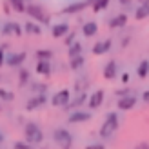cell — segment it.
I'll list each match as a JSON object with an SVG mask.
<instances>
[{
	"label": "cell",
	"mask_w": 149,
	"mask_h": 149,
	"mask_svg": "<svg viewBox=\"0 0 149 149\" xmlns=\"http://www.w3.org/2000/svg\"><path fill=\"white\" fill-rule=\"evenodd\" d=\"M89 100V96H87V93H80L74 100H71L68 106H65V109H78L80 106H84V104Z\"/></svg>",
	"instance_id": "obj_19"
},
{
	"label": "cell",
	"mask_w": 149,
	"mask_h": 149,
	"mask_svg": "<svg viewBox=\"0 0 149 149\" xmlns=\"http://www.w3.org/2000/svg\"><path fill=\"white\" fill-rule=\"evenodd\" d=\"M118 74V64L116 60H109L106 65H104V78L106 80H115Z\"/></svg>",
	"instance_id": "obj_13"
},
{
	"label": "cell",
	"mask_w": 149,
	"mask_h": 149,
	"mask_svg": "<svg viewBox=\"0 0 149 149\" xmlns=\"http://www.w3.org/2000/svg\"><path fill=\"white\" fill-rule=\"evenodd\" d=\"M104 96H106V93H104V89H96V91L89 96L87 100V106L91 109H98L102 104H104Z\"/></svg>",
	"instance_id": "obj_11"
},
{
	"label": "cell",
	"mask_w": 149,
	"mask_h": 149,
	"mask_svg": "<svg viewBox=\"0 0 149 149\" xmlns=\"http://www.w3.org/2000/svg\"><path fill=\"white\" fill-rule=\"evenodd\" d=\"M24 31L29 33V35H42V27H40L38 22H26Z\"/></svg>",
	"instance_id": "obj_22"
},
{
	"label": "cell",
	"mask_w": 149,
	"mask_h": 149,
	"mask_svg": "<svg viewBox=\"0 0 149 149\" xmlns=\"http://www.w3.org/2000/svg\"><path fill=\"white\" fill-rule=\"evenodd\" d=\"M27 58V55L22 51V53H11L6 56V65H9V68H20L24 60Z\"/></svg>",
	"instance_id": "obj_10"
},
{
	"label": "cell",
	"mask_w": 149,
	"mask_h": 149,
	"mask_svg": "<svg viewBox=\"0 0 149 149\" xmlns=\"http://www.w3.org/2000/svg\"><path fill=\"white\" fill-rule=\"evenodd\" d=\"M35 71L38 73V74H42V77H49L51 71H53V68H51V62L49 60H38V62H36Z\"/></svg>",
	"instance_id": "obj_17"
},
{
	"label": "cell",
	"mask_w": 149,
	"mask_h": 149,
	"mask_svg": "<svg viewBox=\"0 0 149 149\" xmlns=\"http://www.w3.org/2000/svg\"><path fill=\"white\" fill-rule=\"evenodd\" d=\"M24 138H26V142L29 144H42V140H44V133L40 129V125L36 124V122H27L24 125Z\"/></svg>",
	"instance_id": "obj_1"
},
{
	"label": "cell",
	"mask_w": 149,
	"mask_h": 149,
	"mask_svg": "<svg viewBox=\"0 0 149 149\" xmlns=\"http://www.w3.org/2000/svg\"><path fill=\"white\" fill-rule=\"evenodd\" d=\"M15 149H35V146L29 142H15Z\"/></svg>",
	"instance_id": "obj_31"
},
{
	"label": "cell",
	"mask_w": 149,
	"mask_h": 149,
	"mask_svg": "<svg viewBox=\"0 0 149 149\" xmlns=\"http://www.w3.org/2000/svg\"><path fill=\"white\" fill-rule=\"evenodd\" d=\"M122 82H124V84L129 82V73H122Z\"/></svg>",
	"instance_id": "obj_38"
},
{
	"label": "cell",
	"mask_w": 149,
	"mask_h": 149,
	"mask_svg": "<svg viewBox=\"0 0 149 149\" xmlns=\"http://www.w3.org/2000/svg\"><path fill=\"white\" fill-rule=\"evenodd\" d=\"M4 142V135H2V133H0V144H2Z\"/></svg>",
	"instance_id": "obj_40"
},
{
	"label": "cell",
	"mask_w": 149,
	"mask_h": 149,
	"mask_svg": "<svg viewBox=\"0 0 149 149\" xmlns=\"http://www.w3.org/2000/svg\"><path fill=\"white\" fill-rule=\"evenodd\" d=\"M98 33V24L96 22H86L84 26H82V35L87 36V38H91Z\"/></svg>",
	"instance_id": "obj_18"
},
{
	"label": "cell",
	"mask_w": 149,
	"mask_h": 149,
	"mask_svg": "<svg viewBox=\"0 0 149 149\" xmlns=\"http://www.w3.org/2000/svg\"><path fill=\"white\" fill-rule=\"evenodd\" d=\"M53 51L51 49H36L35 51V56L38 58V60H51V58H53Z\"/></svg>",
	"instance_id": "obj_25"
},
{
	"label": "cell",
	"mask_w": 149,
	"mask_h": 149,
	"mask_svg": "<svg viewBox=\"0 0 149 149\" xmlns=\"http://www.w3.org/2000/svg\"><path fill=\"white\" fill-rule=\"evenodd\" d=\"M33 91H36V93H46V84H35L33 86Z\"/></svg>",
	"instance_id": "obj_34"
},
{
	"label": "cell",
	"mask_w": 149,
	"mask_h": 149,
	"mask_svg": "<svg viewBox=\"0 0 149 149\" xmlns=\"http://www.w3.org/2000/svg\"><path fill=\"white\" fill-rule=\"evenodd\" d=\"M69 102H71L69 89H60V91H56L53 95V98H51V106H53V107H65Z\"/></svg>",
	"instance_id": "obj_6"
},
{
	"label": "cell",
	"mask_w": 149,
	"mask_h": 149,
	"mask_svg": "<svg viewBox=\"0 0 149 149\" xmlns=\"http://www.w3.org/2000/svg\"><path fill=\"white\" fill-rule=\"evenodd\" d=\"M68 33H69V24L68 22H60V24H55L53 27H51L53 38H64Z\"/></svg>",
	"instance_id": "obj_14"
},
{
	"label": "cell",
	"mask_w": 149,
	"mask_h": 149,
	"mask_svg": "<svg viewBox=\"0 0 149 149\" xmlns=\"http://www.w3.org/2000/svg\"><path fill=\"white\" fill-rule=\"evenodd\" d=\"M118 2H120L122 6H129V4L133 2V0H118Z\"/></svg>",
	"instance_id": "obj_39"
},
{
	"label": "cell",
	"mask_w": 149,
	"mask_h": 149,
	"mask_svg": "<svg viewBox=\"0 0 149 149\" xmlns=\"http://www.w3.org/2000/svg\"><path fill=\"white\" fill-rule=\"evenodd\" d=\"M82 51H84V46H82V42H73L71 46L68 47V56H78L82 55Z\"/></svg>",
	"instance_id": "obj_24"
},
{
	"label": "cell",
	"mask_w": 149,
	"mask_h": 149,
	"mask_svg": "<svg viewBox=\"0 0 149 149\" xmlns=\"http://www.w3.org/2000/svg\"><path fill=\"white\" fill-rule=\"evenodd\" d=\"M0 100H4V102H13V100H15V93L7 91V89H4V87H0Z\"/></svg>",
	"instance_id": "obj_29"
},
{
	"label": "cell",
	"mask_w": 149,
	"mask_h": 149,
	"mask_svg": "<svg viewBox=\"0 0 149 149\" xmlns=\"http://www.w3.org/2000/svg\"><path fill=\"white\" fill-rule=\"evenodd\" d=\"M0 109H2V107H0Z\"/></svg>",
	"instance_id": "obj_42"
},
{
	"label": "cell",
	"mask_w": 149,
	"mask_h": 149,
	"mask_svg": "<svg viewBox=\"0 0 149 149\" xmlns=\"http://www.w3.org/2000/svg\"><path fill=\"white\" fill-rule=\"evenodd\" d=\"M53 140L58 144L60 149H71V146H73V135L64 127H58L53 131Z\"/></svg>",
	"instance_id": "obj_4"
},
{
	"label": "cell",
	"mask_w": 149,
	"mask_h": 149,
	"mask_svg": "<svg viewBox=\"0 0 149 149\" xmlns=\"http://www.w3.org/2000/svg\"><path fill=\"white\" fill-rule=\"evenodd\" d=\"M26 15H29L31 18H35V22L44 24V26H47L49 22H51L49 15L44 11V7L38 6V4H27V7H26Z\"/></svg>",
	"instance_id": "obj_3"
},
{
	"label": "cell",
	"mask_w": 149,
	"mask_h": 149,
	"mask_svg": "<svg viewBox=\"0 0 149 149\" xmlns=\"http://www.w3.org/2000/svg\"><path fill=\"white\" fill-rule=\"evenodd\" d=\"M9 4L15 11H18V13H26V0H9Z\"/></svg>",
	"instance_id": "obj_28"
},
{
	"label": "cell",
	"mask_w": 149,
	"mask_h": 149,
	"mask_svg": "<svg viewBox=\"0 0 149 149\" xmlns=\"http://www.w3.org/2000/svg\"><path fill=\"white\" fill-rule=\"evenodd\" d=\"M111 47H113V42H111L109 38L100 40V42H96L95 46H93V55H96V56L106 55V53H109V51H111Z\"/></svg>",
	"instance_id": "obj_12"
},
{
	"label": "cell",
	"mask_w": 149,
	"mask_h": 149,
	"mask_svg": "<svg viewBox=\"0 0 149 149\" xmlns=\"http://www.w3.org/2000/svg\"><path fill=\"white\" fill-rule=\"evenodd\" d=\"M46 104H47L46 93H38V95H35L33 98H29V100L26 102V109H27V111H36L38 107L46 106Z\"/></svg>",
	"instance_id": "obj_7"
},
{
	"label": "cell",
	"mask_w": 149,
	"mask_h": 149,
	"mask_svg": "<svg viewBox=\"0 0 149 149\" xmlns=\"http://www.w3.org/2000/svg\"><path fill=\"white\" fill-rule=\"evenodd\" d=\"M107 24H109V27H111V29L125 27V24H127V15H125V13H118V15H115V17L107 22Z\"/></svg>",
	"instance_id": "obj_16"
},
{
	"label": "cell",
	"mask_w": 149,
	"mask_h": 149,
	"mask_svg": "<svg viewBox=\"0 0 149 149\" xmlns=\"http://www.w3.org/2000/svg\"><path fill=\"white\" fill-rule=\"evenodd\" d=\"M133 149H149V142H140V144H136Z\"/></svg>",
	"instance_id": "obj_36"
},
{
	"label": "cell",
	"mask_w": 149,
	"mask_h": 149,
	"mask_svg": "<svg viewBox=\"0 0 149 149\" xmlns=\"http://www.w3.org/2000/svg\"><path fill=\"white\" fill-rule=\"evenodd\" d=\"M29 77H31V73H29L27 69L22 68V69L18 71V86H20V87H24L27 82H29Z\"/></svg>",
	"instance_id": "obj_27"
},
{
	"label": "cell",
	"mask_w": 149,
	"mask_h": 149,
	"mask_svg": "<svg viewBox=\"0 0 149 149\" xmlns=\"http://www.w3.org/2000/svg\"><path fill=\"white\" fill-rule=\"evenodd\" d=\"M107 6H109V0H93V4H91L95 13H100L104 9H107Z\"/></svg>",
	"instance_id": "obj_26"
},
{
	"label": "cell",
	"mask_w": 149,
	"mask_h": 149,
	"mask_svg": "<svg viewBox=\"0 0 149 149\" xmlns=\"http://www.w3.org/2000/svg\"><path fill=\"white\" fill-rule=\"evenodd\" d=\"M135 18L136 20H146V18H149V2H146V0H144V2L136 7Z\"/></svg>",
	"instance_id": "obj_20"
},
{
	"label": "cell",
	"mask_w": 149,
	"mask_h": 149,
	"mask_svg": "<svg viewBox=\"0 0 149 149\" xmlns=\"http://www.w3.org/2000/svg\"><path fill=\"white\" fill-rule=\"evenodd\" d=\"M149 74V60L144 58V60H140V64L136 65V77L138 78H146Z\"/></svg>",
	"instance_id": "obj_21"
},
{
	"label": "cell",
	"mask_w": 149,
	"mask_h": 149,
	"mask_svg": "<svg viewBox=\"0 0 149 149\" xmlns=\"http://www.w3.org/2000/svg\"><path fill=\"white\" fill-rule=\"evenodd\" d=\"M136 102L138 98L135 95H127V96H120V98L116 100V107L120 109V111H131L133 107L136 106Z\"/></svg>",
	"instance_id": "obj_8"
},
{
	"label": "cell",
	"mask_w": 149,
	"mask_h": 149,
	"mask_svg": "<svg viewBox=\"0 0 149 149\" xmlns=\"http://www.w3.org/2000/svg\"><path fill=\"white\" fill-rule=\"evenodd\" d=\"M22 33H24V27H20V24H17V22H7V24L2 27V35H17L20 36Z\"/></svg>",
	"instance_id": "obj_15"
},
{
	"label": "cell",
	"mask_w": 149,
	"mask_h": 149,
	"mask_svg": "<svg viewBox=\"0 0 149 149\" xmlns=\"http://www.w3.org/2000/svg\"><path fill=\"white\" fill-rule=\"evenodd\" d=\"M86 149H106V146L104 144H89V146H86Z\"/></svg>",
	"instance_id": "obj_35"
},
{
	"label": "cell",
	"mask_w": 149,
	"mask_h": 149,
	"mask_svg": "<svg viewBox=\"0 0 149 149\" xmlns=\"http://www.w3.org/2000/svg\"><path fill=\"white\" fill-rule=\"evenodd\" d=\"M74 36H77V35H74V31H69L68 35L64 36V44H65V46H68V47L71 46L73 42H77V40H74Z\"/></svg>",
	"instance_id": "obj_30"
},
{
	"label": "cell",
	"mask_w": 149,
	"mask_h": 149,
	"mask_svg": "<svg viewBox=\"0 0 149 149\" xmlns=\"http://www.w3.org/2000/svg\"><path fill=\"white\" fill-rule=\"evenodd\" d=\"M93 0H77V2H71L69 6H65L62 13L64 15H77V13H82L84 9H87V7H91Z\"/></svg>",
	"instance_id": "obj_5"
},
{
	"label": "cell",
	"mask_w": 149,
	"mask_h": 149,
	"mask_svg": "<svg viewBox=\"0 0 149 149\" xmlns=\"http://www.w3.org/2000/svg\"><path fill=\"white\" fill-rule=\"evenodd\" d=\"M91 113L89 111H80V109H74L73 113L68 116V122L69 124H82V122H87V120H91Z\"/></svg>",
	"instance_id": "obj_9"
},
{
	"label": "cell",
	"mask_w": 149,
	"mask_h": 149,
	"mask_svg": "<svg viewBox=\"0 0 149 149\" xmlns=\"http://www.w3.org/2000/svg\"><path fill=\"white\" fill-rule=\"evenodd\" d=\"M142 102L144 104H149V89H146V91L142 93Z\"/></svg>",
	"instance_id": "obj_37"
},
{
	"label": "cell",
	"mask_w": 149,
	"mask_h": 149,
	"mask_svg": "<svg viewBox=\"0 0 149 149\" xmlns=\"http://www.w3.org/2000/svg\"><path fill=\"white\" fill-rule=\"evenodd\" d=\"M118 125H120V120H118V115L115 113V111H111V113L106 115V120H104L102 127H100V136L102 138H109L113 133L118 129Z\"/></svg>",
	"instance_id": "obj_2"
},
{
	"label": "cell",
	"mask_w": 149,
	"mask_h": 149,
	"mask_svg": "<svg viewBox=\"0 0 149 149\" xmlns=\"http://www.w3.org/2000/svg\"><path fill=\"white\" fill-rule=\"evenodd\" d=\"M115 95L118 96V98H120V96H127V95H133V93H131V89H129V87H122V89H116Z\"/></svg>",
	"instance_id": "obj_32"
},
{
	"label": "cell",
	"mask_w": 149,
	"mask_h": 149,
	"mask_svg": "<svg viewBox=\"0 0 149 149\" xmlns=\"http://www.w3.org/2000/svg\"><path fill=\"white\" fill-rule=\"evenodd\" d=\"M86 64V58L82 56V55H78V56H71L69 58V68H71V71H78V69H82V65Z\"/></svg>",
	"instance_id": "obj_23"
},
{
	"label": "cell",
	"mask_w": 149,
	"mask_h": 149,
	"mask_svg": "<svg viewBox=\"0 0 149 149\" xmlns=\"http://www.w3.org/2000/svg\"><path fill=\"white\" fill-rule=\"evenodd\" d=\"M4 49H6V46H0V68H2V65L6 64V53H4Z\"/></svg>",
	"instance_id": "obj_33"
},
{
	"label": "cell",
	"mask_w": 149,
	"mask_h": 149,
	"mask_svg": "<svg viewBox=\"0 0 149 149\" xmlns=\"http://www.w3.org/2000/svg\"><path fill=\"white\" fill-rule=\"evenodd\" d=\"M146 2H149V0H146Z\"/></svg>",
	"instance_id": "obj_41"
}]
</instances>
